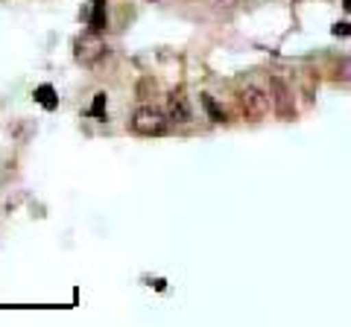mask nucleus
Wrapping results in <instances>:
<instances>
[{"label": "nucleus", "mask_w": 351, "mask_h": 327, "mask_svg": "<svg viewBox=\"0 0 351 327\" xmlns=\"http://www.w3.org/2000/svg\"><path fill=\"white\" fill-rule=\"evenodd\" d=\"M103 56H106V41L100 38L97 29H88L82 36H76V41H73L76 64H82V68H97V64L103 62Z\"/></svg>", "instance_id": "f257e3e1"}, {"label": "nucleus", "mask_w": 351, "mask_h": 327, "mask_svg": "<svg viewBox=\"0 0 351 327\" xmlns=\"http://www.w3.org/2000/svg\"><path fill=\"white\" fill-rule=\"evenodd\" d=\"M167 114L158 112V108H152V105H144V108H138L135 114H132V132L135 135H164L167 132Z\"/></svg>", "instance_id": "f03ea898"}, {"label": "nucleus", "mask_w": 351, "mask_h": 327, "mask_svg": "<svg viewBox=\"0 0 351 327\" xmlns=\"http://www.w3.org/2000/svg\"><path fill=\"white\" fill-rule=\"evenodd\" d=\"M240 105H243L246 117L261 120V117H267V112H269V96L263 94L261 88H255V85H246V88L240 91Z\"/></svg>", "instance_id": "7ed1b4c3"}, {"label": "nucleus", "mask_w": 351, "mask_h": 327, "mask_svg": "<svg viewBox=\"0 0 351 327\" xmlns=\"http://www.w3.org/2000/svg\"><path fill=\"white\" fill-rule=\"evenodd\" d=\"M272 103H276V114L281 120H290L295 114L293 94H290L287 85H284V79H278V76H272Z\"/></svg>", "instance_id": "20e7f679"}, {"label": "nucleus", "mask_w": 351, "mask_h": 327, "mask_svg": "<svg viewBox=\"0 0 351 327\" xmlns=\"http://www.w3.org/2000/svg\"><path fill=\"white\" fill-rule=\"evenodd\" d=\"M167 117L176 120V123H191L193 120V108L188 103V96L184 91H173L170 100H167Z\"/></svg>", "instance_id": "39448f33"}, {"label": "nucleus", "mask_w": 351, "mask_h": 327, "mask_svg": "<svg viewBox=\"0 0 351 327\" xmlns=\"http://www.w3.org/2000/svg\"><path fill=\"white\" fill-rule=\"evenodd\" d=\"M32 96H36V103L44 108V112H56V108H59V96H56V88H53L50 82L38 85V88L32 91Z\"/></svg>", "instance_id": "423d86ee"}, {"label": "nucleus", "mask_w": 351, "mask_h": 327, "mask_svg": "<svg viewBox=\"0 0 351 327\" xmlns=\"http://www.w3.org/2000/svg\"><path fill=\"white\" fill-rule=\"evenodd\" d=\"M88 18V27L97 29V32H103L106 24H108V15H106V3H91V15H85Z\"/></svg>", "instance_id": "0eeeda50"}, {"label": "nucleus", "mask_w": 351, "mask_h": 327, "mask_svg": "<svg viewBox=\"0 0 351 327\" xmlns=\"http://www.w3.org/2000/svg\"><path fill=\"white\" fill-rule=\"evenodd\" d=\"M202 105H205V112H208V117H211L214 123H226V112L214 103V96H211V94H202Z\"/></svg>", "instance_id": "6e6552de"}, {"label": "nucleus", "mask_w": 351, "mask_h": 327, "mask_svg": "<svg viewBox=\"0 0 351 327\" xmlns=\"http://www.w3.org/2000/svg\"><path fill=\"white\" fill-rule=\"evenodd\" d=\"M106 105H108V96H106V91L94 94V103H91V108H88V114L97 117V120H106Z\"/></svg>", "instance_id": "1a4fd4ad"}, {"label": "nucleus", "mask_w": 351, "mask_h": 327, "mask_svg": "<svg viewBox=\"0 0 351 327\" xmlns=\"http://www.w3.org/2000/svg\"><path fill=\"white\" fill-rule=\"evenodd\" d=\"M331 32H334L337 38H339V36L346 38V36H351V24H334V29H331Z\"/></svg>", "instance_id": "9d476101"}, {"label": "nucleus", "mask_w": 351, "mask_h": 327, "mask_svg": "<svg viewBox=\"0 0 351 327\" xmlns=\"http://www.w3.org/2000/svg\"><path fill=\"white\" fill-rule=\"evenodd\" d=\"M339 73H343V76H351V59H346L343 64H339Z\"/></svg>", "instance_id": "9b49d317"}, {"label": "nucleus", "mask_w": 351, "mask_h": 327, "mask_svg": "<svg viewBox=\"0 0 351 327\" xmlns=\"http://www.w3.org/2000/svg\"><path fill=\"white\" fill-rule=\"evenodd\" d=\"M343 6H346V12H351V0H343Z\"/></svg>", "instance_id": "f8f14e48"}, {"label": "nucleus", "mask_w": 351, "mask_h": 327, "mask_svg": "<svg viewBox=\"0 0 351 327\" xmlns=\"http://www.w3.org/2000/svg\"><path fill=\"white\" fill-rule=\"evenodd\" d=\"M91 3H106V0H91Z\"/></svg>", "instance_id": "ddd939ff"}]
</instances>
